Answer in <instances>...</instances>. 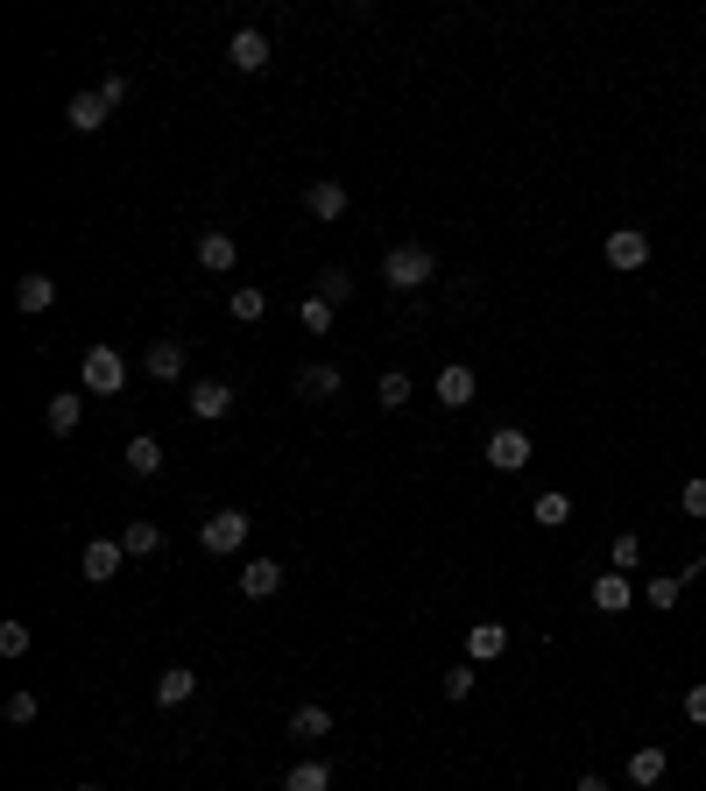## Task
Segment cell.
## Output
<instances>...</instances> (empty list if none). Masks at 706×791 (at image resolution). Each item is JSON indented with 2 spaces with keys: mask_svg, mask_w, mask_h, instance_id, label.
<instances>
[{
  "mask_svg": "<svg viewBox=\"0 0 706 791\" xmlns=\"http://www.w3.org/2000/svg\"><path fill=\"white\" fill-rule=\"evenodd\" d=\"M431 276H439V255H431L424 241H403V248H388V255H382V283H388V290H424Z\"/></svg>",
  "mask_w": 706,
  "mask_h": 791,
  "instance_id": "1",
  "label": "cell"
},
{
  "mask_svg": "<svg viewBox=\"0 0 706 791\" xmlns=\"http://www.w3.org/2000/svg\"><path fill=\"white\" fill-rule=\"evenodd\" d=\"M248 530H254L248 510H213V516L199 524V544L213 551V559H234V551H248Z\"/></svg>",
  "mask_w": 706,
  "mask_h": 791,
  "instance_id": "2",
  "label": "cell"
},
{
  "mask_svg": "<svg viewBox=\"0 0 706 791\" xmlns=\"http://www.w3.org/2000/svg\"><path fill=\"white\" fill-rule=\"evenodd\" d=\"M79 382H85V396H120V389H128V361H120L107 339H99V347H85Z\"/></svg>",
  "mask_w": 706,
  "mask_h": 791,
  "instance_id": "3",
  "label": "cell"
},
{
  "mask_svg": "<svg viewBox=\"0 0 706 791\" xmlns=\"http://www.w3.org/2000/svg\"><path fill=\"white\" fill-rule=\"evenodd\" d=\"M120 565H128V544H120V537H93V544L79 551V573L93 579V587H107Z\"/></svg>",
  "mask_w": 706,
  "mask_h": 791,
  "instance_id": "4",
  "label": "cell"
},
{
  "mask_svg": "<svg viewBox=\"0 0 706 791\" xmlns=\"http://www.w3.org/2000/svg\"><path fill=\"white\" fill-rule=\"evenodd\" d=\"M191 255H199V268H205V276H227V268L240 262V241H234L227 227H205V233H199V248H191Z\"/></svg>",
  "mask_w": 706,
  "mask_h": 791,
  "instance_id": "5",
  "label": "cell"
},
{
  "mask_svg": "<svg viewBox=\"0 0 706 791\" xmlns=\"http://www.w3.org/2000/svg\"><path fill=\"white\" fill-rule=\"evenodd\" d=\"M488 467L494 474H523V467H530V439H523L516 424H508V431H488Z\"/></svg>",
  "mask_w": 706,
  "mask_h": 791,
  "instance_id": "6",
  "label": "cell"
},
{
  "mask_svg": "<svg viewBox=\"0 0 706 791\" xmlns=\"http://www.w3.org/2000/svg\"><path fill=\"white\" fill-rule=\"evenodd\" d=\"M142 368H148V382H184V339H148Z\"/></svg>",
  "mask_w": 706,
  "mask_h": 791,
  "instance_id": "7",
  "label": "cell"
},
{
  "mask_svg": "<svg viewBox=\"0 0 706 791\" xmlns=\"http://www.w3.org/2000/svg\"><path fill=\"white\" fill-rule=\"evenodd\" d=\"M650 262V233L643 227H614L608 233V268H643Z\"/></svg>",
  "mask_w": 706,
  "mask_h": 791,
  "instance_id": "8",
  "label": "cell"
},
{
  "mask_svg": "<svg viewBox=\"0 0 706 791\" xmlns=\"http://www.w3.org/2000/svg\"><path fill=\"white\" fill-rule=\"evenodd\" d=\"M587 601L600 608V615H629V608H636V587H629V573H600Z\"/></svg>",
  "mask_w": 706,
  "mask_h": 791,
  "instance_id": "9",
  "label": "cell"
},
{
  "mask_svg": "<svg viewBox=\"0 0 706 791\" xmlns=\"http://www.w3.org/2000/svg\"><path fill=\"white\" fill-rule=\"evenodd\" d=\"M191 417H199V424H219V417H227L234 410V389H227V382H191Z\"/></svg>",
  "mask_w": 706,
  "mask_h": 791,
  "instance_id": "10",
  "label": "cell"
},
{
  "mask_svg": "<svg viewBox=\"0 0 706 791\" xmlns=\"http://www.w3.org/2000/svg\"><path fill=\"white\" fill-rule=\"evenodd\" d=\"M508 650V622H474L467 630V664H494Z\"/></svg>",
  "mask_w": 706,
  "mask_h": 791,
  "instance_id": "11",
  "label": "cell"
},
{
  "mask_svg": "<svg viewBox=\"0 0 706 791\" xmlns=\"http://www.w3.org/2000/svg\"><path fill=\"white\" fill-rule=\"evenodd\" d=\"M297 396H304V403H333V396H339V368H333V361L297 368Z\"/></svg>",
  "mask_w": 706,
  "mask_h": 791,
  "instance_id": "12",
  "label": "cell"
},
{
  "mask_svg": "<svg viewBox=\"0 0 706 791\" xmlns=\"http://www.w3.org/2000/svg\"><path fill=\"white\" fill-rule=\"evenodd\" d=\"M227 64L234 71H268V36L262 28H240V36L227 43Z\"/></svg>",
  "mask_w": 706,
  "mask_h": 791,
  "instance_id": "13",
  "label": "cell"
},
{
  "mask_svg": "<svg viewBox=\"0 0 706 791\" xmlns=\"http://www.w3.org/2000/svg\"><path fill=\"white\" fill-rule=\"evenodd\" d=\"M276 587H283V565L276 559H248V565H240V594H248V601H268Z\"/></svg>",
  "mask_w": 706,
  "mask_h": 791,
  "instance_id": "14",
  "label": "cell"
},
{
  "mask_svg": "<svg viewBox=\"0 0 706 791\" xmlns=\"http://www.w3.org/2000/svg\"><path fill=\"white\" fill-rule=\"evenodd\" d=\"M79 417H85V396H79V389H64V396L43 403V424H50L57 439H71V431H79Z\"/></svg>",
  "mask_w": 706,
  "mask_h": 791,
  "instance_id": "15",
  "label": "cell"
},
{
  "mask_svg": "<svg viewBox=\"0 0 706 791\" xmlns=\"http://www.w3.org/2000/svg\"><path fill=\"white\" fill-rule=\"evenodd\" d=\"M439 403H445V410H467V403H474V368L467 361L439 368Z\"/></svg>",
  "mask_w": 706,
  "mask_h": 791,
  "instance_id": "16",
  "label": "cell"
},
{
  "mask_svg": "<svg viewBox=\"0 0 706 791\" xmlns=\"http://www.w3.org/2000/svg\"><path fill=\"white\" fill-rule=\"evenodd\" d=\"M304 205H311V219H325V227H333V219H347V184H333V177H325V184L304 191Z\"/></svg>",
  "mask_w": 706,
  "mask_h": 791,
  "instance_id": "17",
  "label": "cell"
},
{
  "mask_svg": "<svg viewBox=\"0 0 706 791\" xmlns=\"http://www.w3.org/2000/svg\"><path fill=\"white\" fill-rule=\"evenodd\" d=\"M530 524H537V530H565V524H573V495H559V488H545V495L530 502Z\"/></svg>",
  "mask_w": 706,
  "mask_h": 791,
  "instance_id": "18",
  "label": "cell"
},
{
  "mask_svg": "<svg viewBox=\"0 0 706 791\" xmlns=\"http://www.w3.org/2000/svg\"><path fill=\"white\" fill-rule=\"evenodd\" d=\"M107 99H99V93H79V99H71V107H64V121L71 128H79V134H99V128H107Z\"/></svg>",
  "mask_w": 706,
  "mask_h": 791,
  "instance_id": "19",
  "label": "cell"
},
{
  "mask_svg": "<svg viewBox=\"0 0 706 791\" xmlns=\"http://www.w3.org/2000/svg\"><path fill=\"white\" fill-rule=\"evenodd\" d=\"M191 693H199V671H184V664H170V671L156 679V707H184Z\"/></svg>",
  "mask_w": 706,
  "mask_h": 791,
  "instance_id": "20",
  "label": "cell"
},
{
  "mask_svg": "<svg viewBox=\"0 0 706 791\" xmlns=\"http://www.w3.org/2000/svg\"><path fill=\"white\" fill-rule=\"evenodd\" d=\"M14 304H22V311H50L57 304V283L43 276V268H28V276L14 283Z\"/></svg>",
  "mask_w": 706,
  "mask_h": 791,
  "instance_id": "21",
  "label": "cell"
},
{
  "mask_svg": "<svg viewBox=\"0 0 706 791\" xmlns=\"http://www.w3.org/2000/svg\"><path fill=\"white\" fill-rule=\"evenodd\" d=\"M120 544H128V559H156V551H163V524H148V516H134V524L120 530Z\"/></svg>",
  "mask_w": 706,
  "mask_h": 791,
  "instance_id": "22",
  "label": "cell"
},
{
  "mask_svg": "<svg viewBox=\"0 0 706 791\" xmlns=\"http://www.w3.org/2000/svg\"><path fill=\"white\" fill-rule=\"evenodd\" d=\"M128 474H142V481H156V474H163V445L148 439V431H142V439H128Z\"/></svg>",
  "mask_w": 706,
  "mask_h": 791,
  "instance_id": "23",
  "label": "cell"
},
{
  "mask_svg": "<svg viewBox=\"0 0 706 791\" xmlns=\"http://www.w3.org/2000/svg\"><path fill=\"white\" fill-rule=\"evenodd\" d=\"M629 784H643V791H650V784H665V750H657V742L629 756Z\"/></svg>",
  "mask_w": 706,
  "mask_h": 791,
  "instance_id": "24",
  "label": "cell"
},
{
  "mask_svg": "<svg viewBox=\"0 0 706 791\" xmlns=\"http://www.w3.org/2000/svg\"><path fill=\"white\" fill-rule=\"evenodd\" d=\"M290 735L297 742H325V735H333V714H325V707H297L290 714Z\"/></svg>",
  "mask_w": 706,
  "mask_h": 791,
  "instance_id": "25",
  "label": "cell"
},
{
  "mask_svg": "<svg viewBox=\"0 0 706 791\" xmlns=\"http://www.w3.org/2000/svg\"><path fill=\"white\" fill-rule=\"evenodd\" d=\"M283 791H333V764H319V756H311V764H297L290 778H283Z\"/></svg>",
  "mask_w": 706,
  "mask_h": 791,
  "instance_id": "26",
  "label": "cell"
},
{
  "mask_svg": "<svg viewBox=\"0 0 706 791\" xmlns=\"http://www.w3.org/2000/svg\"><path fill=\"white\" fill-rule=\"evenodd\" d=\"M679 594H685V573H657L650 587H643V601H650L657 615H665V608H679Z\"/></svg>",
  "mask_w": 706,
  "mask_h": 791,
  "instance_id": "27",
  "label": "cell"
},
{
  "mask_svg": "<svg viewBox=\"0 0 706 791\" xmlns=\"http://www.w3.org/2000/svg\"><path fill=\"white\" fill-rule=\"evenodd\" d=\"M227 311H234L240 325H254V319H262V311H268V290H254V283H240V290L227 297Z\"/></svg>",
  "mask_w": 706,
  "mask_h": 791,
  "instance_id": "28",
  "label": "cell"
},
{
  "mask_svg": "<svg viewBox=\"0 0 706 791\" xmlns=\"http://www.w3.org/2000/svg\"><path fill=\"white\" fill-rule=\"evenodd\" d=\"M374 396H382V410H403V403H410V375H403V368H388V375L374 382Z\"/></svg>",
  "mask_w": 706,
  "mask_h": 791,
  "instance_id": "29",
  "label": "cell"
},
{
  "mask_svg": "<svg viewBox=\"0 0 706 791\" xmlns=\"http://www.w3.org/2000/svg\"><path fill=\"white\" fill-rule=\"evenodd\" d=\"M333 311L339 304H325V297H304V304H297V319H304V333H333Z\"/></svg>",
  "mask_w": 706,
  "mask_h": 791,
  "instance_id": "30",
  "label": "cell"
},
{
  "mask_svg": "<svg viewBox=\"0 0 706 791\" xmlns=\"http://www.w3.org/2000/svg\"><path fill=\"white\" fill-rule=\"evenodd\" d=\"M347 290H354V276H347V268H325V276H319V290H311V297H325V304H347Z\"/></svg>",
  "mask_w": 706,
  "mask_h": 791,
  "instance_id": "31",
  "label": "cell"
},
{
  "mask_svg": "<svg viewBox=\"0 0 706 791\" xmlns=\"http://www.w3.org/2000/svg\"><path fill=\"white\" fill-rule=\"evenodd\" d=\"M474 685H480V671H474V664H453V671L439 679V693H445V699H467Z\"/></svg>",
  "mask_w": 706,
  "mask_h": 791,
  "instance_id": "32",
  "label": "cell"
},
{
  "mask_svg": "<svg viewBox=\"0 0 706 791\" xmlns=\"http://www.w3.org/2000/svg\"><path fill=\"white\" fill-rule=\"evenodd\" d=\"M0 714H8L14 728H28V721L43 714V699H36V693H8V707H0Z\"/></svg>",
  "mask_w": 706,
  "mask_h": 791,
  "instance_id": "33",
  "label": "cell"
},
{
  "mask_svg": "<svg viewBox=\"0 0 706 791\" xmlns=\"http://www.w3.org/2000/svg\"><path fill=\"white\" fill-rule=\"evenodd\" d=\"M608 573H629V565H643V537H614V551H608Z\"/></svg>",
  "mask_w": 706,
  "mask_h": 791,
  "instance_id": "34",
  "label": "cell"
},
{
  "mask_svg": "<svg viewBox=\"0 0 706 791\" xmlns=\"http://www.w3.org/2000/svg\"><path fill=\"white\" fill-rule=\"evenodd\" d=\"M28 650V622H0V658H22Z\"/></svg>",
  "mask_w": 706,
  "mask_h": 791,
  "instance_id": "35",
  "label": "cell"
},
{
  "mask_svg": "<svg viewBox=\"0 0 706 791\" xmlns=\"http://www.w3.org/2000/svg\"><path fill=\"white\" fill-rule=\"evenodd\" d=\"M679 502H685V516H699V524H706V481H685Z\"/></svg>",
  "mask_w": 706,
  "mask_h": 791,
  "instance_id": "36",
  "label": "cell"
},
{
  "mask_svg": "<svg viewBox=\"0 0 706 791\" xmlns=\"http://www.w3.org/2000/svg\"><path fill=\"white\" fill-rule=\"evenodd\" d=\"M685 721L706 728V685H693V693H685Z\"/></svg>",
  "mask_w": 706,
  "mask_h": 791,
  "instance_id": "37",
  "label": "cell"
},
{
  "mask_svg": "<svg viewBox=\"0 0 706 791\" xmlns=\"http://www.w3.org/2000/svg\"><path fill=\"white\" fill-rule=\"evenodd\" d=\"M573 791H608V778H600V770H587V778H579Z\"/></svg>",
  "mask_w": 706,
  "mask_h": 791,
  "instance_id": "38",
  "label": "cell"
},
{
  "mask_svg": "<svg viewBox=\"0 0 706 791\" xmlns=\"http://www.w3.org/2000/svg\"><path fill=\"white\" fill-rule=\"evenodd\" d=\"M79 791H107V784H79Z\"/></svg>",
  "mask_w": 706,
  "mask_h": 791,
  "instance_id": "39",
  "label": "cell"
},
{
  "mask_svg": "<svg viewBox=\"0 0 706 791\" xmlns=\"http://www.w3.org/2000/svg\"><path fill=\"white\" fill-rule=\"evenodd\" d=\"M699 565H706V551H699Z\"/></svg>",
  "mask_w": 706,
  "mask_h": 791,
  "instance_id": "40",
  "label": "cell"
}]
</instances>
